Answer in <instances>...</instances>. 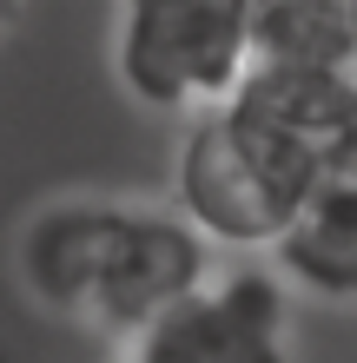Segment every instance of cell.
I'll return each mask as SVG.
<instances>
[{
  "label": "cell",
  "instance_id": "5b68a950",
  "mask_svg": "<svg viewBox=\"0 0 357 363\" xmlns=\"http://www.w3.org/2000/svg\"><path fill=\"white\" fill-rule=\"evenodd\" d=\"M225 106H238L245 119L278 133L291 152H304L318 165V179L357 172V79L298 73V67H251Z\"/></svg>",
  "mask_w": 357,
  "mask_h": 363
},
{
  "label": "cell",
  "instance_id": "6da1fadb",
  "mask_svg": "<svg viewBox=\"0 0 357 363\" xmlns=\"http://www.w3.org/2000/svg\"><path fill=\"white\" fill-rule=\"evenodd\" d=\"M172 185H179V218L205 245L258 251L278 245L285 225L304 211V199L331 179H318L304 152H291L278 133H265L238 106H219L185 125Z\"/></svg>",
  "mask_w": 357,
  "mask_h": 363
},
{
  "label": "cell",
  "instance_id": "52a82bcc",
  "mask_svg": "<svg viewBox=\"0 0 357 363\" xmlns=\"http://www.w3.org/2000/svg\"><path fill=\"white\" fill-rule=\"evenodd\" d=\"M251 67L357 79V0H265V7H251Z\"/></svg>",
  "mask_w": 357,
  "mask_h": 363
},
{
  "label": "cell",
  "instance_id": "3957f363",
  "mask_svg": "<svg viewBox=\"0 0 357 363\" xmlns=\"http://www.w3.org/2000/svg\"><path fill=\"white\" fill-rule=\"evenodd\" d=\"M205 284V238L185 218L165 211H133L119 205L106 258H99L93 297H87V324L113 330V337H139L153 330L172 304H185Z\"/></svg>",
  "mask_w": 357,
  "mask_h": 363
},
{
  "label": "cell",
  "instance_id": "8992f818",
  "mask_svg": "<svg viewBox=\"0 0 357 363\" xmlns=\"http://www.w3.org/2000/svg\"><path fill=\"white\" fill-rule=\"evenodd\" d=\"M113 218H119V205L79 199V205L40 211L27 225V238H20V277H27V291L47 311H67V317L87 311L99 258H106V238H113Z\"/></svg>",
  "mask_w": 357,
  "mask_h": 363
},
{
  "label": "cell",
  "instance_id": "277c9868",
  "mask_svg": "<svg viewBox=\"0 0 357 363\" xmlns=\"http://www.w3.org/2000/svg\"><path fill=\"white\" fill-rule=\"evenodd\" d=\"M285 291L271 271H232L133 337V363H285Z\"/></svg>",
  "mask_w": 357,
  "mask_h": 363
},
{
  "label": "cell",
  "instance_id": "9c48e42d",
  "mask_svg": "<svg viewBox=\"0 0 357 363\" xmlns=\"http://www.w3.org/2000/svg\"><path fill=\"white\" fill-rule=\"evenodd\" d=\"M0 27H13V7H0Z\"/></svg>",
  "mask_w": 357,
  "mask_h": 363
},
{
  "label": "cell",
  "instance_id": "7a4b0ae2",
  "mask_svg": "<svg viewBox=\"0 0 357 363\" xmlns=\"http://www.w3.org/2000/svg\"><path fill=\"white\" fill-rule=\"evenodd\" d=\"M119 86L153 113H219L251 73V7L238 0H133L113 27Z\"/></svg>",
  "mask_w": 357,
  "mask_h": 363
},
{
  "label": "cell",
  "instance_id": "30bf717a",
  "mask_svg": "<svg viewBox=\"0 0 357 363\" xmlns=\"http://www.w3.org/2000/svg\"><path fill=\"white\" fill-rule=\"evenodd\" d=\"M351 179H357V172H351Z\"/></svg>",
  "mask_w": 357,
  "mask_h": 363
},
{
  "label": "cell",
  "instance_id": "ba28073f",
  "mask_svg": "<svg viewBox=\"0 0 357 363\" xmlns=\"http://www.w3.org/2000/svg\"><path fill=\"white\" fill-rule=\"evenodd\" d=\"M278 264L318 297H357V179H331L271 245Z\"/></svg>",
  "mask_w": 357,
  "mask_h": 363
}]
</instances>
